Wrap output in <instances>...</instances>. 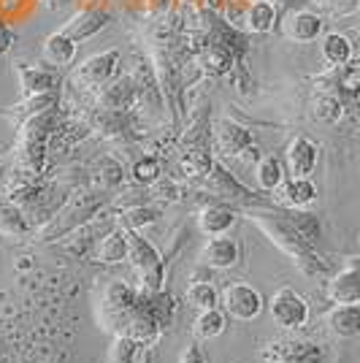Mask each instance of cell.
Wrapping results in <instances>:
<instances>
[{
  "label": "cell",
  "mask_w": 360,
  "mask_h": 363,
  "mask_svg": "<svg viewBox=\"0 0 360 363\" xmlns=\"http://www.w3.org/2000/svg\"><path fill=\"white\" fill-rule=\"evenodd\" d=\"M247 220H252L271 244H276L306 277L328 274V260L317 252L320 220L317 214L300 209H274L269 203L247 206Z\"/></svg>",
  "instance_id": "obj_1"
},
{
  "label": "cell",
  "mask_w": 360,
  "mask_h": 363,
  "mask_svg": "<svg viewBox=\"0 0 360 363\" xmlns=\"http://www.w3.org/2000/svg\"><path fill=\"white\" fill-rule=\"evenodd\" d=\"M255 179L257 187L266 190V193L279 190V184L285 182V163L276 155H263L255 166Z\"/></svg>",
  "instance_id": "obj_28"
},
{
  "label": "cell",
  "mask_w": 360,
  "mask_h": 363,
  "mask_svg": "<svg viewBox=\"0 0 360 363\" xmlns=\"http://www.w3.org/2000/svg\"><path fill=\"white\" fill-rule=\"evenodd\" d=\"M130 174H133V179L138 182V184L152 187V184H157V182H160L163 168H160V160H157V157H141V160H135L133 163Z\"/></svg>",
  "instance_id": "obj_33"
},
{
  "label": "cell",
  "mask_w": 360,
  "mask_h": 363,
  "mask_svg": "<svg viewBox=\"0 0 360 363\" xmlns=\"http://www.w3.org/2000/svg\"><path fill=\"white\" fill-rule=\"evenodd\" d=\"M300 3H306V0H279V3H274L279 11H293L296 6H300Z\"/></svg>",
  "instance_id": "obj_38"
},
{
  "label": "cell",
  "mask_w": 360,
  "mask_h": 363,
  "mask_svg": "<svg viewBox=\"0 0 360 363\" xmlns=\"http://www.w3.org/2000/svg\"><path fill=\"white\" fill-rule=\"evenodd\" d=\"M128 260L133 263L135 274L141 279V290H147V293L163 290V255L154 250L150 239H144L138 230H130V228H128Z\"/></svg>",
  "instance_id": "obj_4"
},
{
  "label": "cell",
  "mask_w": 360,
  "mask_h": 363,
  "mask_svg": "<svg viewBox=\"0 0 360 363\" xmlns=\"http://www.w3.org/2000/svg\"><path fill=\"white\" fill-rule=\"evenodd\" d=\"M322 16L309 11V9H293L287 11L282 19V33L285 38L296 41V44H312L322 35Z\"/></svg>",
  "instance_id": "obj_16"
},
{
  "label": "cell",
  "mask_w": 360,
  "mask_h": 363,
  "mask_svg": "<svg viewBox=\"0 0 360 363\" xmlns=\"http://www.w3.org/2000/svg\"><path fill=\"white\" fill-rule=\"evenodd\" d=\"M227 328V315L223 309H203L201 315L196 318V325H193V331H196V339L201 342H209V339H217V336H223Z\"/></svg>",
  "instance_id": "obj_30"
},
{
  "label": "cell",
  "mask_w": 360,
  "mask_h": 363,
  "mask_svg": "<svg viewBox=\"0 0 360 363\" xmlns=\"http://www.w3.org/2000/svg\"><path fill=\"white\" fill-rule=\"evenodd\" d=\"M285 163L290 177L309 179L315 174L317 163H320V147H317V141H312L309 136H296L287 144Z\"/></svg>",
  "instance_id": "obj_15"
},
{
  "label": "cell",
  "mask_w": 360,
  "mask_h": 363,
  "mask_svg": "<svg viewBox=\"0 0 360 363\" xmlns=\"http://www.w3.org/2000/svg\"><path fill=\"white\" fill-rule=\"evenodd\" d=\"M236 220H239V212L230 206V203H209V206H203L201 212H198V228H201V233L203 236H225L230 228L236 225Z\"/></svg>",
  "instance_id": "obj_19"
},
{
  "label": "cell",
  "mask_w": 360,
  "mask_h": 363,
  "mask_svg": "<svg viewBox=\"0 0 360 363\" xmlns=\"http://www.w3.org/2000/svg\"><path fill=\"white\" fill-rule=\"evenodd\" d=\"M120 62H122V52L117 49V46L103 49V52H98V55L87 57V60L76 68L74 82L79 84V87L95 92L98 87H103L108 79H114V76H117Z\"/></svg>",
  "instance_id": "obj_8"
},
{
  "label": "cell",
  "mask_w": 360,
  "mask_h": 363,
  "mask_svg": "<svg viewBox=\"0 0 360 363\" xmlns=\"http://www.w3.org/2000/svg\"><path fill=\"white\" fill-rule=\"evenodd\" d=\"M111 25V14L101 9V6H90V9H79L65 25H62V33L68 38H74L76 44L87 41L92 35H98L101 30H106Z\"/></svg>",
  "instance_id": "obj_14"
},
{
  "label": "cell",
  "mask_w": 360,
  "mask_h": 363,
  "mask_svg": "<svg viewBox=\"0 0 360 363\" xmlns=\"http://www.w3.org/2000/svg\"><path fill=\"white\" fill-rule=\"evenodd\" d=\"M160 206H144V203H138V206H130V209H125L122 212V225L130 228V230H138V228H147V225H154L157 220H160Z\"/></svg>",
  "instance_id": "obj_31"
},
{
  "label": "cell",
  "mask_w": 360,
  "mask_h": 363,
  "mask_svg": "<svg viewBox=\"0 0 360 363\" xmlns=\"http://www.w3.org/2000/svg\"><path fill=\"white\" fill-rule=\"evenodd\" d=\"M141 306V293L133 290L128 282H108L101 293V303H98V320L106 331H111L114 336H120L125 331V325L130 323L135 312Z\"/></svg>",
  "instance_id": "obj_2"
},
{
  "label": "cell",
  "mask_w": 360,
  "mask_h": 363,
  "mask_svg": "<svg viewBox=\"0 0 360 363\" xmlns=\"http://www.w3.org/2000/svg\"><path fill=\"white\" fill-rule=\"evenodd\" d=\"M95 260L114 266L128 260V228L125 225H111L103 236L95 242Z\"/></svg>",
  "instance_id": "obj_20"
},
{
  "label": "cell",
  "mask_w": 360,
  "mask_h": 363,
  "mask_svg": "<svg viewBox=\"0 0 360 363\" xmlns=\"http://www.w3.org/2000/svg\"><path fill=\"white\" fill-rule=\"evenodd\" d=\"M279 187H282L279 201H282L285 209H306L309 203L317 201V187L312 179H298V177H293L287 184L282 182Z\"/></svg>",
  "instance_id": "obj_25"
},
{
  "label": "cell",
  "mask_w": 360,
  "mask_h": 363,
  "mask_svg": "<svg viewBox=\"0 0 360 363\" xmlns=\"http://www.w3.org/2000/svg\"><path fill=\"white\" fill-rule=\"evenodd\" d=\"M57 106H60V92H41V95L22 98L16 106L0 108V117H6L11 125H19V122H25L33 114H41V111H49V108H57Z\"/></svg>",
  "instance_id": "obj_21"
},
{
  "label": "cell",
  "mask_w": 360,
  "mask_h": 363,
  "mask_svg": "<svg viewBox=\"0 0 360 363\" xmlns=\"http://www.w3.org/2000/svg\"><path fill=\"white\" fill-rule=\"evenodd\" d=\"M41 3H44V6H55V0H41Z\"/></svg>",
  "instance_id": "obj_39"
},
{
  "label": "cell",
  "mask_w": 360,
  "mask_h": 363,
  "mask_svg": "<svg viewBox=\"0 0 360 363\" xmlns=\"http://www.w3.org/2000/svg\"><path fill=\"white\" fill-rule=\"evenodd\" d=\"M220 303H223V312H225L227 318L241 320V323H249V320L260 318V312H263V306H266L260 290L252 288V285H247V282H230V285L223 290Z\"/></svg>",
  "instance_id": "obj_9"
},
{
  "label": "cell",
  "mask_w": 360,
  "mask_h": 363,
  "mask_svg": "<svg viewBox=\"0 0 360 363\" xmlns=\"http://www.w3.org/2000/svg\"><path fill=\"white\" fill-rule=\"evenodd\" d=\"M76 55H79V44H76L74 38H68L62 30L46 35L44 46H41V57H44V62L55 65V68L71 65V62L76 60Z\"/></svg>",
  "instance_id": "obj_24"
},
{
  "label": "cell",
  "mask_w": 360,
  "mask_h": 363,
  "mask_svg": "<svg viewBox=\"0 0 360 363\" xmlns=\"http://www.w3.org/2000/svg\"><path fill=\"white\" fill-rule=\"evenodd\" d=\"M211 163V147H209V138L203 136V130H198L184 141V147L176 155V171H179L181 179H201L209 174Z\"/></svg>",
  "instance_id": "obj_10"
},
{
  "label": "cell",
  "mask_w": 360,
  "mask_h": 363,
  "mask_svg": "<svg viewBox=\"0 0 360 363\" xmlns=\"http://www.w3.org/2000/svg\"><path fill=\"white\" fill-rule=\"evenodd\" d=\"M236 3H244V0H236Z\"/></svg>",
  "instance_id": "obj_40"
},
{
  "label": "cell",
  "mask_w": 360,
  "mask_h": 363,
  "mask_svg": "<svg viewBox=\"0 0 360 363\" xmlns=\"http://www.w3.org/2000/svg\"><path fill=\"white\" fill-rule=\"evenodd\" d=\"M320 55H322V60L328 62L330 68H339V65L352 62L355 46H352L349 35H344V33H328L322 38V44H320Z\"/></svg>",
  "instance_id": "obj_26"
},
{
  "label": "cell",
  "mask_w": 360,
  "mask_h": 363,
  "mask_svg": "<svg viewBox=\"0 0 360 363\" xmlns=\"http://www.w3.org/2000/svg\"><path fill=\"white\" fill-rule=\"evenodd\" d=\"M266 363H322V347L315 342H296V339H279L263 350Z\"/></svg>",
  "instance_id": "obj_13"
},
{
  "label": "cell",
  "mask_w": 360,
  "mask_h": 363,
  "mask_svg": "<svg viewBox=\"0 0 360 363\" xmlns=\"http://www.w3.org/2000/svg\"><path fill=\"white\" fill-rule=\"evenodd\" d=\"M203 184H201V190L203 193H209L211 198H217L220 203H230V206H257V203H263V201H257L255 193L252 190H247L244 184H241L230 171H227L223 163H211L209 174L206 177H201Z\"/></svg>",
  "instance_id": "obj_5"
},
{
  "label": "cell",
  "mask_w": 360,
  "mask_h": 363,
  "mask_svg": "<svg viewBox=\"0 0 360 363\" xmlns=\"http://www.w3.org/2000/svg\"><path fill=\"white\" fill-rule=\"evenodd\" d=\"M325 296L333 303H358L360 301V272L358 257L349 260V266L339 272L325 282Z\"/></svg>",
  "instance_id": "obj_17"
},
{
  "label": "cell",
  "mask_w": 360,
  "mask_h": 363,
  "mask_svg": "<svg viewBox=\"0 0 360 363\" xmlns=\"http://www.w3.org/2000/svg\"><path fill=\"white\" fill-rule=\"evenodd\" d=\"M244 22H247V30L249 33L269 35L279 25V9L271 0H252L247 6V11H244Z\"/></svg>",
  "instance_id": "obj_23"
},
{
  "label": "cell",
  "mask_w": 360,
  "mask_h": 363,
  "mask_svg": "<svg viewBox=\"0 0 360 363\" xmlns=\"http://www.w3.org/2000/svg\"><path fill=\"white\" fill-rule=\"evenodd\" d=\"M269 312L279 328L296 331L309 323V301L296 288H279L269 301Z\"/></svg>",
  "instance_id": "obj_7"
},
{
  "label": "cell",
  "mask_w": 360,
  "mask_h": 363,
  "mask_svg": "<svg viewBox=\"0 0 360 363\" xmlns=\"http://www.w3.org/2000/svg\"><path fill=\"white\" fill-rule=\"evenodd\" d=\"M179 363H206V358H203V350L198 347V342H190V345L184 347Z\"/></svg>",
  "instance_id": "obj_37"
},
{
  "label": "cell",
  "mask_w": 360,
  "mask_h": 363,
  "mask_svg": "<svg viewBox=\"0 0 360 363\" xmlns=\"http://www.w3.org/2000/svg\"><path fill=\"white\" fill-rule=\"evenodd\" d=\"M95 104L98 108H108V111H133V106L138 104L133 74H117L114 79H108L103 87L95 90Z\"/></svg>",
  "instance_id": "obj_11"
},
{
  "label": "cell",
  "mask_w": 360,
  "mask_h": 363,
  "mask_svg": "<svg viewBox=\"0 0 360 363\" xmlns=\"http://www.w3.org/2000/svg\"><path fill=\"white\" fill-rule=\"evenodd\" d=\"M30 233V223L25 212L14 206L11 201H0V236H9V239H22Z\"/></svg>",
  "instance_id": "obj_29"
},
{
  "label": "cell",
  "mask_w": 360,
  "mask_h": 363,
  "mask_svg": "<svg viewBox=\"0 0 360 363\" xmlns=\"http://www.w3.org/2000/svg\"><path fill=\"white\" fill-rule=\"evenodd\" d=\"M312 117L322 125H339L344 117V101L339 92H325L317 90V95L312 98Z\"/></svg>",
  "instance_id": "obj_27"
},
{
  "label": "cell",
  "mask_w": 360,
  "mask_h": 363,
  "mask_svg": "<svg viewBox=\"0 0 360 363\" xmlns=\"http://www.w3.org/2000/svg\"><path fill=\"white\" fill-rule=\"evenodd\" d=\"M322 9L336 19H344V16H355L360 9V0H320Z\"/></svg>",
  "instance_id": "obj_35"
},
{
  "label": "cell",
  "mask_w": 360,
  "mask_h": 363,
  "mask_svg": "<svg viewBox=\"0 0 360 363\" xmlns=\"http://www.w3.org/2000/svg\"><path fill=\"white\" fill-rule=\"evenodd\" d=\"M101 203H103V193L101 190H81V193L68 196L60 212L49 220V225L41 228V239H57L62 233L74 230L76 225L87 223L90 217L101 212Z\"/></svg>",
  "instance_id": "obj_3"
},
{
  "label": "cell",
  "mask_w": 360,
  "mask_h": 363,
  "mask_svg": "<svg viewBox=\"0 0 360 363\" xmlns=\"http://www.w3.org/2000/svg\"><path fill=\"white\" fill-rule=\"evenodd\" d=\"M211 152H217L220 157H241L244 152H255V136L247 125L223 117L214 122L211 128Z\"/></svg>",
  "instance_id": "obj_6"
},
{
  "label": "cell",
  "mask_w": 360,
  "mask_h": 363,
  "mask_svg": "<svg viewBox=\"0 0 360 363\" xmlns=\"http://www.w3.org/2000/svg\"><path fill=\"white\" fill-rule=\"evenodd\" d=\"M135 345L133 339H128V336H114V342H111V347H108V363H133L135 358Z\"/></svg>",
  "instance_id": "obj_34"
},
{
  "label": "cell",
  "mask_w": 360,
  "mask_h": 363,
  "mask_svg": "<svg viewBox=\"0 0 360 363\" xmlns=\"http://www.w3.org/2000/svg\"><path fill=\"white\" fill-rule=\"evenodd\" d=\"M14 44H16V33L9 28V22L0 16V57L3 55H9L11 49H14Z\"/></svg>",
  "instance_id": "obj_36"
},
{
  "label": "cell",
  "mask_w": 360,
  "mask_h": 363,
  "mask_svg": "<svg viewBox=\"0 0 360 363\" xmlns=\"http://www.w3.org/2000/svg\"><path fill=\"white\" fill-rule=\"evenodd\" d=\"M239 260H241L239 242L236 239H227V236H211V242L198 255L201 266H209V269H217V272L233 269Z\"/></svg>",
  "instance_id": "obj_18"
},
{
  "label": "cell",
  "mask_w": 360,
  "mask_h": 363,
  "mask_svg": "<svg viewBox=\"0 0 360 363\" xmlns=\"http://www.w3.org/2000/svg\"><path fill=\"white\" fill-rule=\"evenodd\" d=\"M187 303L196 306L198 312L214 309V306L220 303V290L214 288L211 282H193V285L187 288Z\"/></svg>",
  "instance_id": "obj_32"
},
{
  "label": "cell",
  "mask_w": 360,
  "mask_h": 363,
  "mask_svg": "<svg viewBox=\"0 0 360 363\" xmlns=\"http://www.w3.org/2000/svg\"><path fill=\"white\" fill-rule=\"evenodd\" d=\"M325 323L333 336L355 339L360 333V303H336L325 315Z\"/></svg>",
  "instance_id": "obj_22"
},
{
  "label": "cell",
  "mask_w": 360,
  "mask_h": 363,
  "mask_svg": "<svg viewBox=\"0 0 360 363\" xmlns=\"http://www.w3.org/2000/svg\"><path fill=\"white\" fill-rule=\"evenodd\" d=\"M14 71H16V79H19V92H22V98H28V95H41V92H60L62 74L57 68L14 62Z\"/></svg>",
  "instance_id": "obj_12"
}]
</instances>
